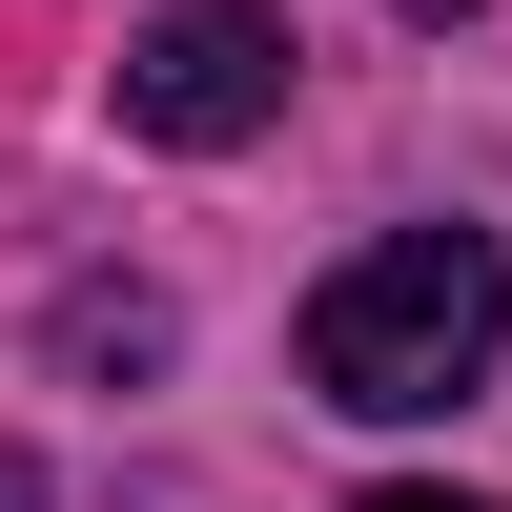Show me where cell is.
Returning <instances> with one entry per match:
<instances>
[{
    "label": "cell",
    "instance_id": "cell-1",
    "mask_svg": "<svg viewBox=\"0 0 512 512\" xmlns=\"http://www.w3.org/2000/svg\"><path fill=\"white\" fill-rule=\"evenodd\" d=\"M492 349H512V246L492 226H390V246H349V267L308 287V390L349 410V431L472 410Z\"/></svg>",
    "mask_w": 512,
    "mask_h": 512
},
{
    "label": "cell",
    "instance_id": "cell-2",
    "mask_svg": "<svg viewBox=\"0 0 512 512\" xmlns=\"http://www.w3.org/2000/svg\"><path fill=\"white\" fill-rule=\"evenodd\" d=\"M123 123L144 144H267L287 123V21L267 0H164V21H123Z\"/></svg>",
    "mask_w": 512,
    "mask_h": 512
},
{
    "label": "cell",
    "instance_id": "cell-3",
    "mask_svg": "<svg viewBox=\"0 0 512 512\" xmlns=\"http://www.w3.org/2000/svg\"><path fill=\"white\" fill-rule=\"evenodd\" d=\"M62 349H82V369H164V287H82Z\"/></svg>",
    "mask_w": 512,
    "mask_h": 512
},
{
    "label": "cell",
    "instance_id": "cell-4",
    "mask_svg": "<svg viewBox=\"0 0 512 512\" xmlns=\"http://www.w3.org/2000/svg\"><path fill=\"white\" fill-rule=\"evenodd\" d=\"M349 512H512V492H431V472H390V492H349Z\"/></svg>",
    "mask_w": 512,
    "mask_h": 512
},
{
    "label": "cell",
    "instance_id": "cell-5",
    "mask_svg": "<svg viewBox=\"0 0 512 512\" xmlns=\"http://www.w3.org/2000/svg\"><path fill=\"white\" fill-rule=\"evenodd\" d=\"M0 512H41V451H0Z\"/></svg>",
    "mask_w": 512,
    "mask_h": 512
},
{
    "label": "cell",
    "instance_id": "cell-6",
    "mask_svg": "<svg viewBox=\"0 0 512 512\" xmlns=\"http://www.w3.org/2000/svg\"><path fill=\"white\" fill-rule=\"evenodd\" d=\"M390 21H472V0H390Z\"/></svg>",
    "mask_w": 512,
    "mask_h": 512
}]
</instances>
